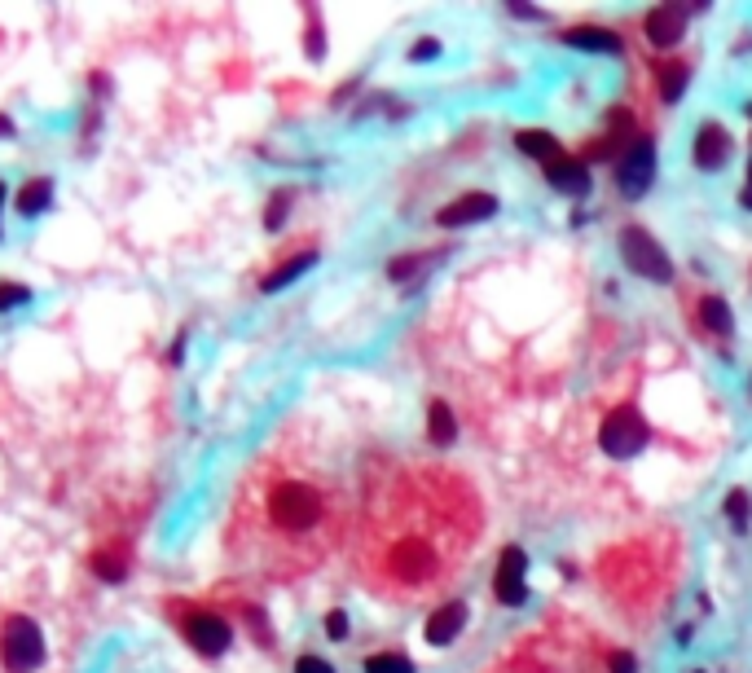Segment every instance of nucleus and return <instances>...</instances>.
<instances>
[{"label": "nucleus", "mask_w": 752, "mask_h": 673, "mask_svg": "<svg viewBox=\"0 0 752 673\" xmlns=\"http://www.w3.org/2000/svg\"><path fill=\"white\" fill-rule=\"evenodd\" d=\"M484 502L440 458H383L357 489L348 555L352 577L383 603L445 599L480 550Z\"/></svg>", "instance_id": "obj_1"}, {"label": "nucleus", "mask_w": 752, "mask_h": 673, "mask_svg": "<svg viewBox=\"0 0 752 673\" xmlns=\"http://www.w3.org/2000/svg\"><path fill=\"white\" fill-rule=\"evenodd\" d=\"M357 493L313 423H286L242 471L225 515V559L242 577L291 586L352 533Z\"/></svg>", "instance_id": "obj_2"}, {"label": "nucleus", "mask_w": 752, "mask_h": 673, "mask_svg": "<svg viewBox=\"0 0 752 673\" xmlns=\"http://www.w3.org/2000/svg\"><path fill=\"white\" fill-rule=\"evenodd\" d=\"M163 616H168L176 625V634L203 660H220L234 647V621L220 612V603L190 599V594H168V599H163Z\"/></svg>", "instance_id": "obj_3"}, {"label": "nucleus", "mask_w": 752, "mask_h": 673, "mask_svg": "<svg viewBox=\"0 0 752 673\" xmlns=\"http://www.w3.org/2000/svg\"><path fill=\"white\" fill-rule=\"evenodd\" d=\"M0 665L5 673H36L44 665V634L31 616L9 612L0 621Z\"/></svg>", "instance_id": "obj_4"}, {"label": "nucleus", "mask_w": 752, "mask_h": 673, "mask_svg": "<svg viewBox=\"0 0 752 673\" xmlns=\"http://www.w3.org/2000/svg\"><path fill=\"white\" fill-rule=\"evenodd\" d=\"M599 445L607 449L612 458H634L638 449L647 445V423L634 405H621V410L607 414L603 432H599Z\"/></svg>", "instance_id": "obj_5"}, {"label": "nucleus", "mask_w": 752, "mask_h": 673, "mask_svg": "<svg viewBox=\"0 0 752 673\" xmlns=\"http://www.w3.org/2000/svg\"><path fill=\"white\" fill-rule=\"evenodd\" d=\"M621 256H625L629 269L643 273V278H651V282H669L673 278L669 256L656 247V238H651L647 229H634V225L625 229V234H621Z\"/></svg>", "instance_id": "obj_6"}, {"label": "nucleus", "mask_w": 752, "mask_h": 673, "mask_svg": "<svg viewBox=\"0 0 752 673\" xmlns=\"http://www.w3.org/2000/svg\"><path fill=\"white\" fill-rule=\"evenodd\" d=\"M651 172H656V150H651V141H634V150L616 168V185H621L625 198H643L651 185Z\"/></svg>", "instance_id": "obj_7"}, {"label": "nucleus", "mask_w": 752, "mask_h": 673, "mask_svg": "<svg viewBox=\"0 0 752 673\" xmlns=\"http://www.w3.org/2000/svg\"><path fill=\"white\" fill-rule=\"evenodd\" d=\"M524 550L511 546V550H502V564H497V577H493V594L502 603H524L528 599V586H524Z\"/></svg>", "instance_id": "obj_8"}, {"label": "nucleus", "mask_w": 752, "mask_h": 673, "mask_svg": "<svg viewBox=\"0 0 752 673\" xmlns=\"http://www.w3.org/2000/svg\"><path fill=\"white\" fill-rule=\"evenodd\" d=\"M462 625H467V603H462V599L440 603V608L427 616V643L431 647H449L453 638L462 634Z\"/></svg>", "instance_id": "obj_9"}, {"label": "nucleus", "mask_w": 752, "mask_h": 673, "mask_svg": "<svg viewBox=\"0 0 752 673\" xmlns=\"http://www.w3.org/2000/svg\"><path fill=\"white\" fill-rule=\"evenodd\" d=\"M726 159H731V132L722 124H704L695 132V168L713 172V168H722Z\"/></svg>", "instance_id": "obj_10"}, {"label": "nucleus", "mask_w": 752, "mask_h": 673, "mask_svg": "<svg viewBox=\"0 0 752 673\" xmlns=\"http://www.w3.org/2000/svg\"><path fill=\"white\" fill-rule=\"evenodd\" d=\"M128 564H132L128 542H102L93 555H88V568H93L102 581H110V586H119V581L128 577Z\"/></svg>", "instance_id": "obj_11"}, {"label": "nucleus", "mask_w": 752, "mask_h": 673, "mask_svg": "<svg viewBox=\"0 0 752 673\" xmlns=\"http://www.w3.org/2000/svg\"><path fill=\"white\" fill-rule=\"evenodd\" d=\"M643 27H647L651 44H673V40H682V31H687V14H682V5H660L647 14Z\"/></svg>", "instance_id": "obj_12"}, {"label": "nucleus", "mask_w": 752, "mask_h": 673, "mask_svg": "<svg viewBox=\"0 0 752 673\" xmlns=\"http://www.w3.org/2000/svg\"><path fill=\"white\" fill-rule=\"evenodd\" d=\"M493 212H497V198L493 194H467V198H458V203H449L436 220L453 229V225H467V220H484V216H493Z\"/></svg>", "instance_id": "obj_13"}, {"label": "nucleus", "mask_w": 752, "mask_h": 673, "mask_svg": "<svg viewBox=\"0 0 752 673\" xmlns=\"http://www.w3.org/2000/svg\"><path fill=\"white\" fill-rule=\"evenodd\" d=\"M49 207H53V181H49V176H31V181L14 194V212L27 216V220L31 216H44Z\"/></svg>", "instance_id": "obj_14"}, {"label": "nucleus", "mask_w": 752, "mask_h": 673, "mask_svg": "<svg viewBox=\"0 0 752 673\" xmlns=\"http://www.w3.org/2000/svg\"><path fill=\"white\" fill-rule=\"evenodd\" d=\"M313 264H317V251H313V247H304V251H300V256L282 260V264H278V269H269V273H264L260 291H282V286H291V282H295V278H300V273H304V269H313Z\"/></svg>", "instance_id": "obj_15"}, {"label": "nucleus", "mask_w": 752, "mask_h": 673, "mask_svg": "<svg viewBox=\"0 0 752 673\" xmlns=\"http://www.w3.org/2000/svg\"><path fill=\"white\" fill-rule=\"evenodd\" d=\"M550 185L563 194H585L590 190V176H585V163L577 159H555L550 163Z\"/></svg>", "instance_id": "obj_16"}, {"label": "nucleus", "mask_w": 752, "mask_h": 673, "mask_svg": "<svg viewBox=\"0 0 752 673\" xmlns=\"http://www.w3.org/2000/svg\"><path fill=\"white\" fill-rule=\"evenodd\" d=\"M563 40L577 44V49H590V53H621V40L603 27H572V31H563Z\"/></svg>", "instance_id": "obj_17"}, {"label": "nucleus", "mask_w": 752, "mask_h": 673, "mask_svg": "<svg viewBox=\"0 0 752 673\" xmlns=\"http://www.w3.org/2000/svg\"><path fill=\"white\" fill-rule=\"evenodd\" d=\"M431 264H436V251H423V256H401V260L387 264V278H392V282H414L423 269H431Z\"/></svg>", "instance_id": "obj_18"}, {"label": "nucleus", "mask_w": 752, "mask_h": 673, "mask_svg": "<svg viewBox=\"0 0 752 673\" xmlns=\"http://www.w3.org/2000/svg\"><path fill=\"white\" fill-rule=\"evenodd\" d=\"M700 317H704V326L713 330V335H731V308H726V300H717V295H704V304H700Z\"/></svg>", "instance_id": "obj_19"}, {"label": "nucleus", "mask_w": 752, "mask_h": 673, "mask_svg": "<svg viewBox=\"0 0 752 673\" xmlns=\"http://www.w3.org/2000/svg\"><path fill=\"white\" fill-rule=\"evenodd\" d=\"M427 418H431V427H427V432H431V445H440V449H445V445H453V436H458V432H453V414H449V405H431V410H427Z\"/></svg>", "instance_id": "obj_20"}, {"label": "nucleus", "mask_w": 752, "mask_h": 673, "mask_svg": "<svg viewBox=\"0 0 752 673\" xmlns=\"http://www.w3.org/2000/svg\"><path fill=\"white\" fill-rule=\"evenodd\" d=\"M682 88H687V66H682V62L660 66V97H665V102H678Z\"/></svg>", "instance_id": "obj_21"}, {"label": "nucleus", "mask_w": 752, "mask_h": 673, "mask_svg": "<svg viewBox=\"0 0 752 673\" xmlns=\"http://www.w3.org/2000/svg\"><path fill=\"white\" fill-rule=\"evenodd\" d=\"M519 150L541 154V159H550V163L559 159V141L550 137V132H519Z\"/></svg>", "instance_id": "obj_22"}, {"label": "nucleus", "mask_w": 752, "mask_h": 673, "mask_svg": "<svg viewBox=\"0 0 752 673\" xmlns=\"http://www.w3.org/2000/svg\"><path fill=\"white\" fill-rule=\"evenodd\" d=\"M366 673H414V660L401 652H379L366 660Z\"/></svg>", "instance_id": "obj_23"}, {"label": "nucleus", "mask_w": 752, "mask_h": 673, "mask_svg": "<svg viewBox=\"0 0 752 673\" xmlns=\"http://www.w3.org/2000/svg\"><path fill=\"white\" fill-rule=\"evenodd\" d=\"M31 304V291L22 282H0V313H9V308H22Z\"/></svg>", "instance_id": "obj_24"}, {"label": "nucleus", "mask_w": 752, "mask_h": 673, "mask_svg": "<svg viewBox=\"0 0 752 673\" xmlns=\"http://www.w3.org/2000/svg\"><path fill=\"white\" fill-rule=\"evenodd\" d=\"M726 515H731V524L739 528V533L748 528V515H752V511H748V493H744V489H735L731 498H726Z\"/></svg>", "instance_id": "obj_25"}, {"label": "nucleus", "mask_w": 752, "mask_h": 673, "mask_svg": "<svg viewBox=\"0 0 752 673\" xmlns=\"http://www.w3.org/2000/svg\"><path fill=\"white\" fill-rule=\"evenodd\" d=\"M286 203H291V194H273L269 198V216H264V229H278L286 220Z\"/></svg>", "instance_id": "obj_26"}, {"label": "nucleus", "mask_w": 752, "mask_h": 673, "mask_svg": "<svg viewBox=\"0 0 752 673\" xmlns=\"http://www.w3.org/2000/svg\"><path fill=\"white\" fill-rule=\"evenodd\" d=\"M295 673H335V669H330L322 656H300L295 660Z\"/></svg>", "instance_id": "obj_27"}, {"label": "nucleus", "mask_w": 752, "mask_h": 673, "mask_svg": "<svg viewBox=\"0 0 752 673\" xmlns=\"http://www.w3.org/2000/svg\"><path fill=\"white\" fill-rule=\"evenodd\" d=\"M326 634L330 638H348V616L344 612H330L326 616Z\"/></svg>", "instance_id": "obj_28"}, {"label": "nucleus", "mask_w": 752, "mask_h": 673, "mask_svg": "<svg viewBox=\"0 0 752 673\" xmlns=\"http://www.w3.org/2000/svg\"><path fill=\"white\" fill-rule=\"evenodd\" d=\"M436 53H440V44H436V40H418L414 49H409V58L423 62V58H436Z\"/></svg>", "instance_id": "obj_29"}, {"label": "nucleus", "mask_w": 752, "mask_h": 673, "mask_svg": "<svg viewBox=\"0 0 752 673\" xmlns=\"http://www.w3.org/2000/svg\"><path fill=\"white\" fill-rule=\"evenodd\" d=\"M308 58H322V27H317V14H313V27H308Z\"/></svg>", "instance_id": "obj_30"}, {"label": "nucleus", "mask_w": 752, "mask_h": 673, "mask_svg": "<svg viewBox=\"0 0 752 673\" xmlns=\"http://www.w3.org/2000/svg\"><path fill=\"white\" fill-rule=\"evenodd\" d=\"M612 673H634V656H629V652H616V656H612Z\"/></svg>", "instance_id": "obj_31"}, {"label": "nucleus", "mask_w": 752, "mask_h": 673, "mask_svg": "<svg viewBox=\"0 0 752 673\" xmlns=\"http://www.w3.org/2000/svg\"><path fill=\"white\" fill-rule=\"evenodd\" d=\"M0 137H14V124H9L5 115H0Z\"/></svg>", "instance_id": "obj_32"}, {"label": "nucleus", "mask_w": 752, "mask_h": 673, "mask_svg": "<svg viewBox=\"0 0 752 673\" xmlns=\"http://www.w3.org/2000/svg\"><path fill=\"white\" fill-rule=\"evenodd\" d=\"M744 203H748V207H752V181H748V185H744Z\"/></svg>", "instance_id": "obj_33"}, {"label": "nucleus", "mask_w": 752, "mask_h": 673, "mask_svg": "<svg viewBox=\"0 0 752 673\" xmlns=\"http://www.w3.org/2000/svg\"><path fill=\"white\" fill-rule=\"evenodd\" d=\"M0 203H5V181H0Z\"/></svg>", "instance_id": "obj_34"}]
</instances>
